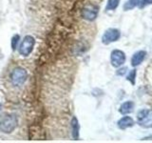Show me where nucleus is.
I'll list each match as a JSON object with an SVG mask.
<instances>
[{
    "instance_id": "20e7f679",
    "label": "nucleus",
    "mask_w": 152,
    "mask_h": 143,
    "mask_svg": "<svg viewBox=\"0 0 152 143\" xmlns=\"http://www.w3.org/2000/svg\"><path fill=\"white\" fill-rule=\"evenodd\" d=\"M35 45L34 38L31 35H27L22 40L20 47H19V54L23 56H28L33 50V47Z\"/></svg>"
},
{
    "instance_id": "f3484780",
    "label": "nucleus",
    "mask_w": 152,
    "mask_h": 143,
    "mask_svg": "<svg viewBox=\"0 0 152 143\" xmlns=\"http://www.w3.org/2000/svg\"><path fill=\"white\" fill-rule=\"evenodd\" d=\"M152 4V0H140L139 2V8L140 9H142L146 6H148V5H151Z\"/></svg>"
},
{
    "instance_id": "9d476101",
    "label": "nucleus",
    "mask_w": 152,
    "mask_h": 143,
    "mask_svg": "<svg viewBox=\"0 0 152 143\" xmlns=\"http://www.w3.org/2000/svg\"><path fill=\"white\" fill-rule=\"evenodd\" d=\"M44 132L40 127H31L30 128V138L31 139H42L44 138Z\"/></svg>"
},
{
    "instance_id": "dca6fc26",
    "label": "nucleus",
    "mask_w": 152,
    "mask_h": 143,
    "mask_svg": "<svg viewBox=\"0 0 152 143\" xmlns=\"http://www.w3.org/2000/svg\"><path fill=\"white\" fill-rule=\"evenodd\" d=\"M19 40H20V35H15L12 36V50L16 49L17 44L19 43Z\"/></svg>"
},
{
    "instance_id": "39448f33",
    "label": "nucleus",
    "mask_w": 152,
    "mask_h": 143,
    "mask_svg": "<svg viewBox=\"0 0 152 143\" xmlns=\"http://www.w3.org/2000/svg\"><path fill=\"white\" fill-rule=\"evenodd\" d=\"M121 37V32L117 29L110 28L104 32V33L102 36V42L104 45H108L112 42H115L119 40V38Z\"/></svg>"
},
{
    "instance_id": "a211bd4d",
    "label": "nucleus",
    "mask_w": 152,
    "mask_h": 143,
    "mask_svg": "<svg viewBox=\"0 0 152 143\" xmlns=\"http://www.w3.org/2000/svg\"><path fill=\"white\" fill-rule=\"evenodd\" d=\"M126 71H127L126 67H124V68H122V69H119L116 74H117V75H124L126 73Z\"/></svg>"
},
{
    "instance_id": "2eb2a0df",
    "label": "nucleus",
    "mask_w": 152,
    "mask_h": 143,
    "mask_svg": "<svg viewBox=\"0 0 152 143\" xmlns=\"http://www.w3.org/2000/svg\"><path fill=\"white\" fill-rule=\"evenodd\" d=\"M136 74H137V71L135 69L131 70L129 73H128L127 76H126V79L131 82L132 85H135V80H136Z\"/></svg>"
},
{
    "instance_id": "ddd939ff",
    "label": "nucleus",
    "mask_w": 152,
    "mask_h": 143,
    "mask_svg": "<svg viewBox=\"0 0 152 143\" xmlns=\"http://www.w3.org/2000/svg\"><path fill=\"white\" fill-rule=\"evenodd\" d=\"M140 0H127V1L124 4V11H129V10L134 9L138 4H139Z\"/></svg>"
},
{
    "instance_id": "7ed1b4c3",
    "label": "nucleus",
    "mask_w": 152,
    "mask_h": 143,
    "mask_svg": "<svg viewBox=\"0 0 152 143\" xmlns=\"http://www.w3.org/2000/svg\"><path fill=\"white\" fill-rule=\"evenodd\" d=\"M137 122L144 128H152V109H144L138 113Z\"/></svg>"
},
{
    "instance_id": "423d86ee",
    "label": "nucleus",
    "mask_w": 152,
    "mask_h": 143,
    "mask_svg": "<svg viewBox=\"0 0 152 143\" xmlns=\"http://www.w3.org/2000/svg\"><path fill=\"white\" fill-rule=\"evenodd\" d=\"M81 15L86 20L93 21L98 15V7L92 4L86 5L81 11Z\"/></svg>"
},
{
    "instance_id": "f8f14e48",
    "label": "nucleus",
    "mask_w": 152,
    "mask_h": 143,
    "mask_svg": "<svg viewBox=\"0 0 152 143\" xmlns=\"http://www.w3.org/2000/svg\"><path fill=\"white\" fill-rule=\"evenodd\" d=\"M71 129H72V137L73 139L77 140L79 139V131H80V125L77 120V118L73 117L71 119Z\"/></svg>"
},
{
    "instance_id": "f257e3e1",
    "label": "nucleus",
    "mask_w": 152,
    "mask_h": 143,
    "mask_svg": "<svg viewBox=\"0 0 152 143\" xmlns=\"http://www.w3.org/2000/svg\"><path fill=\"white\" fill-rule=\"evenodd\" d=\"M17 124L18 120L16 116H14V114L6 116L0 120V132L5 133H11L12 131L15 130Z\"/></svg>"
},
{
    "instance_id": "4468645a",
    "label": "nucleus",
    "mask_w": 152,
    "mask_h": 143,
    "mask_svg": "<svg viewBox=\"0 0 152 143\" xmlns=\"http://www.w3.org/2000/svg\"><path fill=\"white\" fill-rule=\"evenodd\" d=\"M121 0H107V4L106 6V11H113L115 10L120 3Z\"/></svg>"
},
{
    "instance_id": "1a4fd4ad",
    "label": "nucleus",
    "mask_w": 152,
    "mask_h": 143,
    "mask_svg": "<svg viewBox=\"0 0 152 143\" xmlns=\"http://www.w3.org/2000/svg\"><path fill=\"white\" fill-rule=\"evenodd\" d=\"M118 127L122 129V130H125V129L130 128L135 124L134 120L130 117V116H124L122 117L120 120L118 121Z\"/></svg>"
},
{
    "instance_id": "0eeeda50",
    "label": "nucleus",
    "mask_w": 152,
    "mask_h": 143,
    "mask_svg": "<svg viewBox=\"0 0 152 143\" xmlns=\"http://www.w3.org/2000/svg\"><path fill=\"white\" fill-rule=\"evenodd\" d=\"M110 61L113 67L119 68L126 62V54L121 50H114L111 52Z\"/></svg>"
},
{
    "instance_id": "9b49d317",
    "label": "nucleus",
    "mask_w": 152,
    "mask_h": 143,
    "mask_svg": "<svg viewBox=\"0 0 152 143\" xmlns=\"http://www.w3.org/2000/svg\"><path fill=\"white\" fill-rule=\"evenodd\" d=\"M134 102L132 101H126L124 102L122 105L120 109H119V112H120L122 114H128L133 112V110H134Z\"/></svg>"
},
{
    "instance_id": "6e6552de",
    "label": "nucleus",
    "mask_w": 152,
    "mask_h": 143,
    "mask_svg": "<svg viewBox=\"0 0 152 143\" xmlns=\"http://www.w3.org/2000/svg\"><path fill=\"white\" fill-rule=\"evenodd\" d=\"M145 55H146V52L145 51H138L136 52L134 55H132V58H131V65L133 67H137L139 66L142 61L145 60Z\"/></svg>"
},
{
    "instance_id": "f03ea898",
    "label": "nucleus",
    "mask_w": 152,
    "mask_h": 143,
    "mask_svg": "<svg viewBox=\"0 0 152 143\" xmlns=\"http://www.w3.org/2000/svg\"><path fill=\"white\" fill-rule=\"evenodd\" d=\"M28 78V74L27 71L21 68V67H18V68H15L11 74V80L12 83L18 87V86H21L27 81Z\"/></svg>"
}]
</instances>
